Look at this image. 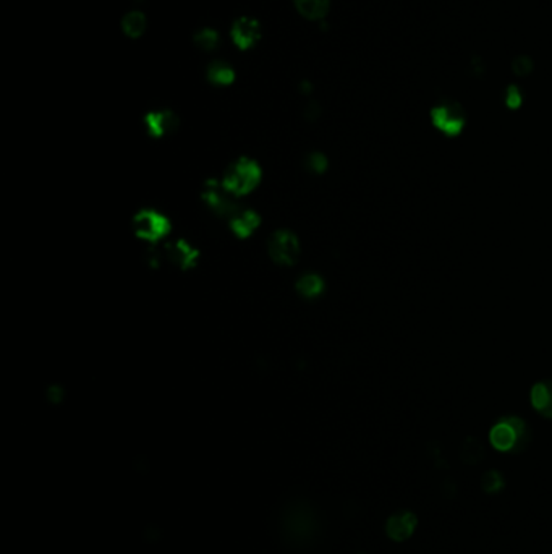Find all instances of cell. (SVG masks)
I'll return each instance as SVG.
<instances>
[{
    "mask_svg": "<svg viewBox=\"0 0 552 554\" xmlns=\"http://www.w3.org/2000/svg\"><path fill=\"white\" fill-rule=\"evenodd\" d=\"M263 180V167L256 159L241 156L224 169L219 182L228 195L241 200L251 195Z\"/></svg>",
    "mask_w": 552,
    "mask_h": 554,
    "instance_id": "1",
    "label": "cell"
},
{
    "mask_svg": "<svg viewBox=\"0 0 552 554\" xmlns=\"http://www.w3.org/2000/svg\"><path fill=\"white\" fill-rule=\"evenodd\" d=\"M172 220L166 213L144 206L130 218V232L144 245H156L170 236Z\"/></svg>",
    "mask_w": 552,
    "mask_h": 554,
    "instance_id": "2",
    "label": "cell"
},
{
    "mask_svg": "<svg viewBox=\"0 0 552 554\" xmlns=\"http://www.w3.org/2000/svg\"><path fill=\"white\" fill-rule=\"evenodd\" d=\"M266 251L274 265L284 267L293 266L300 258L302 242L293 230L279 227L270 233L266 242Z\"/></svg>",
    "mask_w": 552,
    "mask_h": 554,
    "instance_id": "3",
    "label": "cell"
},
{
    "mask_svg": "<svg viewBox=\"0 0 552 554\" xmlns=\"http://www.w3.org/2000/svg\"><path fill=\"white\" fill-rule=\"evenodd\" d=\"M526 434L528 431L525 421L518 419V417H511V419L500 420L491 430L489 439L495 449L507 452V450L515 449L517 446H525L523 439H525Z\"/></svg>",
    "mask_w": 552,
    "mask_h": 554,
    "instance_id": "4",
    "label": "cell"
},
{
    "mask_svg": "<svg viewBox=\"0 0 552 554\" xmlns=\"http://www.w3.org/2000/svg\"><path fill=\"white\" fill-rule=\"evenodd\" d=\"M259 225H261V214L258 211L253 208H246V206H241V208L228 219L227 229L230 230L232 236L238 238V240H246V238H251L256 232H258Z\"/></svg>",
    "mask_w": 552,
    "mask_h": 554,
    "instance_id": "5",
    "label": "cell"
},
{
    "mask_svg": "<svg viewBox=\"0 0 552 554\" xmlns=\"http://www.w3.org/2000/svg\"><path fill=\"white\" fill-rule=\"evenodd\" d=\"M433 124L437 126L439 130L448 136H455L463 130L465 125V117H463L460 107L447 104L439 106L433 111Z\"/></svg>",
    "mask_w": 552,
    "mask_h": 554,
    "instance_id": "6",
    "label": "cell"
},
{
    "mask_svg": "<svg viewBox=\"0 0 552 554\" xmlns=\"http://www.w3.org/2000/svg\"><path fill=\"white\" fill-rule=\"evenodd\" d=\"M146 133L154 140L164 138V136L172 133L177 128V117L170 111H154L144 115L143 119Z\"/></svg>",
    "mask_w": 552,
    "mask_h": 554,
    "instance_id": "7",
    "label": "cell"
},
{
    "mask_svg": "<svg viewBox=\"0 0 552 554\" xmlns=\"http://www.w3.org/2000/svg\"><path fill=\"white\" fill-rule=\"evenodd\" d=\"M261 31H259V23L253 18L241 17L233 23L232 26V39L235 42V46L238 49L246 50L253 48L256 44V41L259 39Z\"/></svg>",
    "mask_w": 552,
    "mask_h": 554,
    "instance_id": "8",
    "label": "cell"
},
{
    "mask_svg": "<svg viewBox=\"0 0 552 554\" xmlns=\"http://www.w3.org/2000/svg\"><path fill=\"white\" fill-rule=\"evenodd\" d=\"M326 280L324 277L317 272H302L300 276L295 279V290H297L298 297L303 300H316L324 294Z\"/></svg>",
    "mask_w": 552,
    "mask_h": 554,
    "instance_id": "9",
    "label": "cell"
},
{
    "mask_svg": "<svg viewBox=\"0 0 552 554\" xmlns=\"http://www.w3.org/2000/svg\"><path fill=\"white\" fill-rule=\"evenodd\" d=\"M416 524H418V519L415 517V514L411 513H402L395 514L387 520L386 530L387 535L395 542H405L406 538L411 537V533L415 532Z\"/></svg>",
    "mask_w": 552,
    "mask_h": 554,
    "instance_id": "10",
    "label": "cell"
},
{
    "mask_svg": "<svg viewBox=\"0 0 552 554\" xmlns=\"http://www.w3.org/2000/svg\"><path fill=\"white\" fill-rule=\"evenodd\" d=\"M531 403L542 417L552 419V381H542L533 386Z\"/></svg>",
    "mask_w": 552,
    "mask_h": 554,
    "instance_id": "11",
    "label": "cell"
},
{
    "mask_svg": "<svg viewBox=\"0 0 552 554\" xmlns=\"http://www.w3.org/2000/svg\"><path fill=\"white\" fill-rule=\"evenodd\" d=\"M331 0H295L298 12L308 20H319L329 10Z\"/></svg>",
    "mask_w": 552,
    "mask_h": 554,
    "instance_id": "12",
    "label": "cell"
},
{
    "mask_svg": "<svg viewBox=\"0 0 552 554\" xmlns=\"http://www.w3.org/2000/svg\"><path fill=\"white\" fill-rule=\"evenodd\" d=\"M484 446L478 438H466L462 443L460 457L465 464H478L484 459Z\"/></svg>",
    "mask_w": 552,
    "mask_h": 554,
    "instance_id": "13",
    "label": "cell"
},
{
    "mask_svg": "<svg viewBox=\"0 0 552 554\" xmlns=\"http://www.w3.org/2000/svg\"><path fill=\"white\" fill-rule=\"evenodd\" d=\"M121 28H124L126 36L137 39V37L143 35L144 28H146V17L141 12L126 13L124 20H121Z\"/></svg>",
    "mask_w": 552,
    "mask_h": 554,
    "instance_id": "14",
    "label": "cell"
},
{
    "mask_svg": "<svg viewBox=\"0 0 552 554\" xmlns=\"http://www.w3.org/2000/svg\"><path fill=\"white\" fill-rule=\"evenodd\" d=\"M303 169L306 172L313 173V175H322L329 169V159H327L324 153L311 151L303 159Z\"/></svg>",
    "mask_w": 552,
    "mask_h": 554,
    "instance_id": "15",
    "label": "cell"
},
{
    "mask_svg": "<svg viewBox=\"0 0 552 554\" xmlns=\"http://www.w3.org/2000/svg\"><path fill=\"white\" fill-rule=\"evenodd\" d=\"M208 77L210 83L219 84V86H227V84L233 83V79H235V72L228 65L216 62L214 65H210V68L208 70Z\"/></svg>",
    "mask_w": 552,
    "mask_h": 554,
    "instance_id": "16",
    "label": "cell"
},
{
    "mask_svg": "<svg viewBox=\"0 0 552 554\" xmlns=\"http://www.w3.org/2000/svg\"><path fill=\"white\" fill-rule=\"evenodd\" d=\"M217 32L214 30H201L198 35L195 36V42L196 46H198L199 49H204V50H210L214 49L217 46Z\"/></svg>",
    "mask_w": 552,
    "mask_h": 554,
    "instance_id": "17",
    "label": "cell"
},
{
    "mask_svg": "<svg viewBox=\"0 0 552 554\" xmlns=\"http://www.w3.org/2000/svg\"><path fill=\"white\" fill-rule=\"evenodd\" d=\"M483 490L486 493H497L504 488V478L499 472L491 470L483 477Z\"/></svg>",
    "mask_w": 552,
    "mask_h": 554,
    "instance_id": "18",
    "label": "cell"
},
{
    "mask_svg": "<svg viewBox=\"0 0 552 554\" xmlns=\"http://www.w3.org/2000/svg\"><path fill=\"white\" fill-rule=\"evenodd\" d=\"M513 70H515V73H518V75H526V73H530V70H531L530 59L520 57V59L517 60L515 64H513Z\"/></svg>",
    "mask_w": 552,
    "mask_h": 554,
    "instance_id": "19",
    "label": "cell"
},
{
    "mask_svg": "<svg viewBox=\"0 0 552 554\" xmlns=\"http://www.w3.org/2000/svg\"><path fill=\"white\" fill-rule=\"evenodd\" d=\"M507 104H509V107H512V109H517V107L522 104V95H520V93H518V89H517V88H511V89H509Z\"/></svg>",
    "mask_w": 552,
    "mask_h": 554,
    "instance_id": "20",
    "label": "cell"
}]
</instances>
